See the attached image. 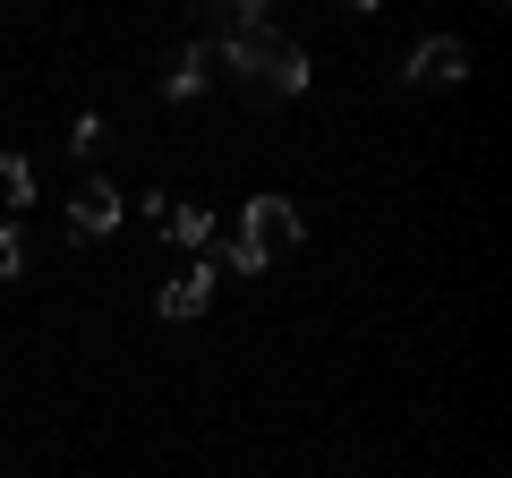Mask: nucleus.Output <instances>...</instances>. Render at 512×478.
<instances>
[{
  "label": "nucleus",
  "mask_w": 512,
  "mask_h": 478,
  "mask_svg": "<svg viewBox=\"0 0 512 478\" xmlns=\"http://www.w3.org/2000/svg\"><path fill=\"white\" fill-rule=\"evenodd\" d=\"M214 69H231V86H239V103H248V111H282V103L308 94V52H299L282 26H256V35L222 43Z\"/></svg>",
  "instance_id": "1"
},
{
  "label": "nucleus",
  "mask_w": 512,
  "mask_h": 478,
  "mask_svg": "<svg viewBox=\"0 0 512 478\" xmlns=\"http://www.w3.org/2000/svg\"><path fill=\"white\" fill-rule=\"evenodd\" d=\"M308 239V222H299L291 197H248L239 205V239L214 257V274H265V265H282Z\"/></svg>",
  "instance_id": "2"
},
{
  "label": "nucleus",
  "mask_w": 512,
  "mask_h": 478,
  "mask_svg": "<svg viewBox=\"0 0 512 478\" xmlns=\"http://www.w3.org/2000/svg\"><path fill=\"white\" fill-rule=\"evenodd\" d=\"M205 308H214V257H188L180 274L163 282L154 316H163V325H188V316H205Z\"/></svg>",
  "instance_id": "3"
},
{
  "label": "nucleus",
  "mask_w": 512,
  "mask_h": 478,
  "mask_svg": "<svg viewBox=\"0 0 512 478\" xmlns=\"http://www.w3.org/2000/svg\"><path fill=\"white\" fill-rule=\"evenodd\" d=\"M111 231H120V180H86L69 197V239L94 248V239H111Z\"/></svg>",
  "instance_id": "4"
},
{
  "label": "nucleus",
  "mask_w": 512,
  "mask_h": 478,
  "mask_svg": "<svg viewBox=\"0 0 512 478\" xmlns=\"http://www.w3.org/2000/svg\"><path fill=\"white\" fill-rule=\"evenodd\" d=\"M402 77L410 86H461V77H470V43L461 35H427L419 52L402 60Z\"/></svg>",
  "instance_id": "5"
},
{
  "label": "nucleus",
  "mask_w": 512,
  "mask_h": 478,
  "mask_svg": "<svg viewBox=\"0 0 512 478\" xmlns=\"http://www.w3.org/2000/svg\"><path fill=\"white\" fill-rule=\"evenodd\" d=\"M146 214H154V231L171 239V248H188V257H197V248H214V214H205L197 197H146Z\"/></svg>",
  "instance_id": "6"
},
{
  "label": "nucleus",
  "mask_w": 512,
  "mask_h": 478,
  "mask_svg": "<svg viewBox=\"0 0 512 478\" xmlns=\"http://www.w3.org/2000/svg\"><path fill=\"white\" fill-rule=\"evenodd\" d=\"M256 26H274V18H265V0H214V9H197V35L214 43V52L239 43V35H256Z\"/></svg>",
  "instance_id": "7"
},
{
  "label": "nucleus",
  "mask_w": 512,
  "mask_h": 478,
  "mask_svg": "<svg viewBox=\"0 0 512 478\" xmlns=\"http://www.w3.org/2000/svg\"><path fill=\"white\" fill-rule=\"evenodd\" d=\"M205 86H214V52H205V43H188V52L163 69V103H197Z\"/></svg>",
  "instance_id": "8"
},
{
  "label": "nucleus",
  "mask_w": 512,
  "mask_h": 478,
  "mask_svg": "<svg viewBox=\"0 0 512 478\" xmlns=\"http://www.w3.org/2000/svg\"><path fill=\"white\" fill-rule=\"evenodd\" d=\"M35 205V163L26 154H0V222H18Z\"/></svg>",
  "instance_id": "9"
},
{
  "label": "nucleus",
  "mask_w": 512,
  "mask_h": 478,
  "mask_svg": "<svg viewBox=\"0 0 512 478\" xmlns=\"http://www.w3.org/2000/svg\"><path fill=\"white\" fill-rule=\"evenodd\" d=\"M26 274V239H18V222H0V282H18Z\"/></svg>",
  "instance_id": "10"
},
{
  "label": "nucleus",
  "mask_w": 512,
  "mask_h": 478,
  "mask_svg": "<svg viewBox=\"0 0 512 478\" xmlns=\"http://www.w3.org/2000/svg\"><path fill=\"white\" fill-rule=\"evenodd\" d=\"M69 146H77V154H103V146H111V120H103V111H86V120H77V137H69Z\"/></svg>",
  "instance_id": "11"
}]
</instances>
